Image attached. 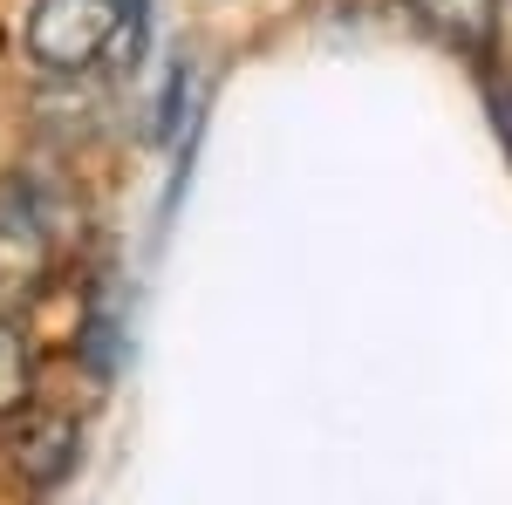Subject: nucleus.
<instances>
[{
  "label": "nucleus",
  "mask_w": 512,
  "mask_h": 505,
  "mask_svg": "<svg viewBox=\"0 0 512 505\" xmlns=\"http://www.w3.org/2000/svg\"><path fill=\"white\" fill-rule=\"evenodd\" d=\"M28 55L55 76H82L96 62H117L130 48V14L117 0H35L28 7Z\"/></svg>",
  "instance_id": "obj_1"
},
{
  "label": "nucleus",
  "mask_w": 512,
  "mask_h": 505,
  "mask_svg": "<svg viewBox=\"0 0 512 505\" xmlns=\"http://www.w3.org/2000/svg\"><path fill=\"white\" fill-rule=\"evenodd\" d=\"M48 267H55V226L41 212V198L7 178L0 185V308H21L48 287Z\"/></svg>",
  "instance_id": "obj_2"
},
{
  "label": "nucleus",
  "mask_w": 512,
  "mask_h": 505,
  "mask_svg": "<svg viewBox=\"0 0 512 505\" xmlns=\"http://www.w3.org/2000/svg\"><path fill=\"white\" fill-rule=\"evenodd\" d=\"M7 424V465L21 471L35 492H55L69 471H76V458H82V430H76V417L69 410H48V403H21L14 417H0Z\"/></svg>",
  "instance_id": "obj_3"
},
{
  "label": "nucleus",
  "mask_w": 512,
  "mask_h": 505,
  "mask_svg": "<svg viewBox=\"0 0 512 505\" xmlns=\"http://www.w3.org/2000/svg\"><path fill=\"white\" fill-rule=\"evenodd\" d=\"M410 7V21L437 35L444 48H458V55H478L492 28H499V0H403Z\"/></svg>",
  "instance_id": "obj_4"
},
{
  "label": "nucleus",
  "mask_w": 512,
  "mask_h": 505,
  "mask_svg": "<svg viewBox=\"0 0 512 505\" xmlns=\"http://www.w3.org/2000/svg\"><path fill=\"white\" fill-rule=\"evenodd\" d=\"M28 396H35V355H28V342H21L14 314L0 308V417H14Z\"/></svg>",
  "instance_id": "obj_5"
}]
</instances>
